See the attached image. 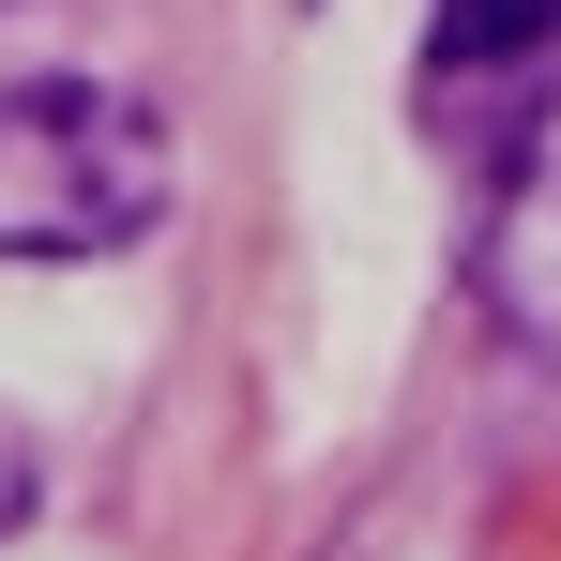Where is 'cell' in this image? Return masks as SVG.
Returning a JSON list of instances; mask_svg holds the SVG:
<instances>
[{
	"label": "cell",
	"mask_w": 561,
	"mask_h": 561,
	"mask_svg": "<svg viewBox=\"0 0 561 561\" xmlns=\"http://www.w3.org/2000/svg\"><path fill=\"white\" fill-rule=\"evenodd\" d=\"M183 183V137L106 77H31L0 92V259H106Z\"/></svg>",
	"instance_id": "1"
},
{
	"label": "cell",
	"mask_w": 561,
	"mask_h": 561,
	"mask_svg": "<svg viewBox=\"0 0 561 561\" xmlns=\"http://www.w3.org/2000/svg\"><path fill=\"white\" fill-rule=\"evenodd\" d=\"M470 304H485L516 350L561 365V92L531 106V137L501 152V197H485V228H470Z\"/></svg>",
	"instance_id": "2"
},
{
	"label": "cell",
	"mask_w": 561,
	"mask_h": 561,
	"mask_svg": "<svg viewBox=\"0 0 561 561\" xmlns=\"http://www.w3.org/2000/svg\"><path fill=\"white\" fill-rule=\"evenodd\" d=\"M547 92H561V0H440V31H425V122L440 137H485Z\"/></svg>",
	"instance_id": "3"
},
{
	"label": "cell",
	"mask_w": 561,
	"mask_h": 561,
	"mask_svg": "<svg viewBox=\"0 0 561 561\" xmlns=\"http://www.w3.org/2000/svg\"><path fill=\"white\" fill-rule=\"evenodd\" d=\"M31 485H46V456H31V425H15V410H0V531H15V516H31Z\"/></svg>",
	"instance_id": "4"
}]
</instances>
